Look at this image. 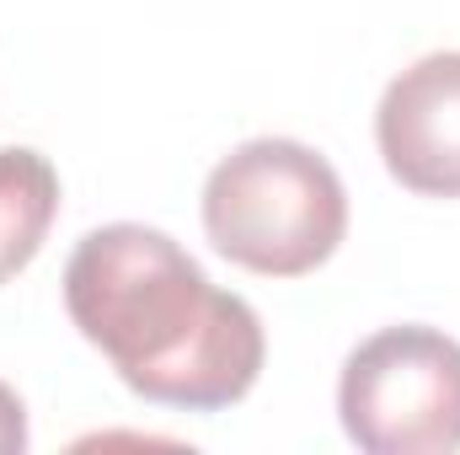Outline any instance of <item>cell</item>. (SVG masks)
<instances>
[{
  "label": "cell",
  "instance_id": "cell-1",
  "mask_svg": "<svg viewBox=\"0 0 460 455\" xmlns=\"http://www.w3.org/2000/svg\"><path fill=\"white\" fill-rule=\"evenodd\" d=\"M65 311L81 338L108 353L118 380L161 407L215 413L262 375L268 343L257 311L215 290L155 226L118 220L81 236L65 263Z\"/></svg>",
  "mask_w": 460,
  "mask_h": 455
},
{
  "label": "cell",
  "instance_id": "cell-2",
  "mask_svg": "<svg viewBox=\"0 0 460 455\" xmlns=\"http://www.w3.org/2000/svg\"><path fill=\"white\" fill-rule=\"evenodd\" d=\"M204 230L246 273H316L348 230L343 177L300 139H246L204 183Z\"/></svg>",
  "mask_w": 460,
  "mask_h": 455
},
{
  "label": "cell",
  "instance_id": "cell-3",
  "mask_svg": "<svg viewBox=\"0 0 460 455\" xmlns=\"http://www.w3.org/2000/svg\"><path fill=\"white\" fill-rule=\"evenodd\" d=\"M338 418L364 455L460 451V343L439 327L364 338L338 380Z\"/></svg>",
  "mask_w": 460,
  "mask_h": 455
},
{
  "label": "cell",
  "instance_id": "cell-4",
  "mask_svg": "<svg viewBox=\"0 0 460 455\" xmlns=\"http://www.w3.org/2000/svg\"><path fill=\"white\" fill-rule=\"evenodd\" d=\"M375 145L407 193L460 199V54H429L385 86Z\"/></svg>",
  "mask_w": 460,
  "mask_h": 455
},
{
  "label": "cell",
  "instance_id": "cell-5",
  "mask_svg": "<svg viewBox=\"0 0 460 455\" xmlns=\"http://www.w3.org/2000/svg\"><path fill=\"white\" fill-rule=\"evenodd\" d=\"M59 215V172L27 145H0V284H11Z\"/></svg>",
  "mask_w": 460,
  "mask_h": 455
},
{
  "label": "cell",
  "instance_id": "cell-6",
  "mask_svg": "<svg viewBox=\"0 0 460 455\" xmlns=\"http://www.w3.org/2000/svg\"><path fill=\"white\" fill-rule=\"evenodd\" d=\"M16 451H27V407L0 380V455H16Z\"/></svg>",
  "mask_w": 460,
  "mask_h": 455
}]
</instances>
